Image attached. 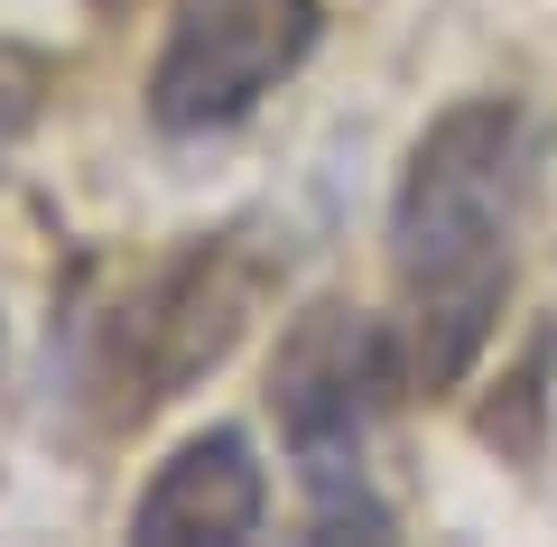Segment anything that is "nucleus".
I'll use <instances>...</instances> for the list:
<instances>
[{
	"instance_id": "f257e3e1",
	"label": "nucleus",
	"mask_w": 557,
	"mask_h": 547,
	"mask_svg": "<svg viewBox=\"0 0 557 547\" xmlns=\"http://www.w3.org/2000/svg\"><path fill=\"white\" fill-rule=\"evenodd\" d=\"M539 130L520 102L483 94L418 130L391 196V270L409 297V362L428 390H456L511 297V233L530 204Z\"/></svg>"
},
{
	"instance_id": "39448f33",
	"label": "nucleus",
	"mask_w": 557,
	"mask_h": 547,
	"mask_svg": "<svg viewBox=\"0 0 557 547\" xmlns=\"http://www.w3.org/2000/svg\"><path fill=\"white\" fill-rule=\"evenodd\" d=\"M242 307H251V278L223 270L214 241H205V251H186L177 270L159 278V297H149V315H139V344H149V381H159V399L177 390V381L214 372L223 352H233Z\"/></svg>"
},
{
	"instance_id": "f03ea898",
	"label": "nucleus",
	"mask_w": 557,
	"mask_h": 547,
	"mask_svg": "<svg viewBox=\"0 0 557 547\" xmlns=\"http://www.w3.org/2000/svg\"><path fill=\"white\" fill-rule=\"evenodd\" d=\"M391 381H399L391 334L362 307H307L298 325L278 334L270 409H278V436H288V464H298L317 538H344V529L391 538V501L372 492V464H362Z\"/></svg>"
},
{
	"instance_id": "7ed1b4c3",
	"label": "nucleus",
	"mask_w": 557,
	"mask_h": 547,
	"mask_svg": "<svg viewBox=\"0 0 557 547\" xmlns=\"http://www.w3.org/2000/svg\"><path fill=\"white\" fill-rule=\"evenodd\" d=\"M325 38V0H168V38L149 65V121L205 139L260 112V94L298 75Z\"/></svg>"
},
{
	"instance_id": "20e7f679",
	"label": "nucleus",
	"mask_w": 557,
	"mask_h": 547,
	"mask_svg": "<svg viewBox=\"0 0 557 547\" xmlns=\"http://www.w3.org/2000/svg\"><path fill=\"white\" fill-rule=\"evenodd\" d=\"M260 510H270V473H260L251 436L242 427H205L149 473V492L131 501V538L139 547H186V538H251Z\"/></svg>"
}]
</instances>
